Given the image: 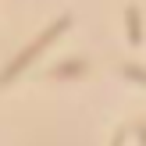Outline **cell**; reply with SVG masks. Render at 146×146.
Masks as SVG:
<instances>
[{
  "label": "cell",
  "instance_id": "cell-1",
  "mask_svg": "<svg viewBox=\"0 0 146 146\" xmlns=\"http://www.w3.org/2000/svg\"><path fill=\"white\" fill-rule=\"evenodd\" d=\"M128 32H132V39H139V14L128 11Z\"/></svg>",
  "mask_w": 146,
  "mask_h": 146
}]
</instances>
